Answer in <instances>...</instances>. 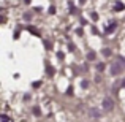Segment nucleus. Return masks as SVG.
Instances as JSON below:
<instances>
[{"instance_id": "obj_1", "label": "nucleus", "mask_w": 125, "mask_h": 122, "mask_svg": "<svg viewBox=\"0 0 125 122\" xmlns=\"http://www.w3.org/2000/svg\"><path fill=\"white\" fill-rule=\"evenodd\" d=\"M87 114H89V117H90V119H94V121H97V119H100V117H101L100 110H97V108H90Z\"/></svg>"}, {"instance_id": "obj_2", "label": "nucleus", "mask_w": 125, "mask_h": 122, "mask_svg": "<svg viewBox=\"0 0 125 122\" xmlns=\"http://www.w3.org/2000/svg\"><path fill=\"white\" fill-rule=\"evenodd\" d=\"M122 70H124V67L117 60H116V64H113V67H111V73H113V75H120Z\"/></svg>"}, {"instance_id": "obj_3", "label": "nucleus", "mask_w": 125, "mask_h": 122, "mask_svg": "<svg viewBox=\"0 0 125 122\" xmlns=\"http://www.w3.org/2000/svg\"><path fill=\"white\" fill-rule=\"evenodd\" d=\"M114 108V101L111 100V98H104L103 100V110L104 111H111Z\"/></svg>"}, {"instance_id": "obj_4", "label": "nucleus", "mask_w": 125, "mask_h": 122, "mask_svg": "<svg viewBox=\"0 0 125 122\" xmlns=\"http://www.w3.org/2000/svg\"><path fill=\"white\" fill-rule=\"evenodd\" d=\"M113 30H116V22H109L106 27V33H111Z\"/></svg>"}, {"instance_id": "obj_5", "label": "nucleus", "mask_w": 125, "mask_h": 122, "mask_svg": "<svg viewBox=\"0 0 125 122\" xmlns=\"http://www.w3.org/2000/svg\"><path fill=\"white\" fill-rule=\"evenodd\" d=\"M114 10H116V11H122V10H124L122 2H116V5H114Z\"/></svg>"}, {"instance_id": "obj_6", "label": "nucleus", "mask_w": 125, "mask_h": 122, "mask_svg": "<svg viewBox=\"0 0 125 122\" xmlns=\"http://www.w3.org/2000/svg\"><path fill=\"white\" fill-rule=\"evenodd\" d=\"M111 54H113V51H111L109 48H104L103 49V55H104V57H111Z\"/></svg>"}, {"instance_id": "obj_7", "label": "nucleus", "mask_w": 125, "mask_h": 122, "mask_svg": "<svg viewBox=\"0 0 125 122\" xmlns=\"http://www.w3.org/2000/svg\"><path fill=\"white\" fill-rule=\"evenodd\" d=\"M124 86H125V79H120L119 82H117V84H116V87H114V89H116V90H117V89H119V87H124Z\"/></svg>"}, {"instance_id": "obj_8", "label": "nucleus", "mask_w": 125, "mask_h": 122, "mask_svg": "<svg viewBox=\"0 0 125 122\" xmlns=\"http://www.w3.org/2000/svg\"><path fill=\"white\" fill-rule=\"evenodd\" d=\"M0 119H2V122H11V119H10L6 114H2V117H0Z\"/></svg>"}, {"instance_id": "obj_9", "label": "nucleus", "mask_w": 125, "mask_h": 122, "mask_svg": "<svg viewBox=\"0 0 125 122\" xmlns=\"http://www.w3.org/2000/svg\"><path fill=\"white\" fill-rule=\"evenodd\" d=\"M87 59H89V60H94V59H95V52H89V54H87Z\"/></svg>"}, {"instance_id": "obj_10", "label": "nucleus", "mask_w": 125, "mask_h": 122, "mask_svg": "<svg viewBox=\"0 0 125 122\" xmlns=\"http://www.w3.org/2000/svg\"><path fill=\"white\" fill-rule=\"evenodd\" d=\"M97 70H98V71H103V70H104V64H98V65H97Z\"/></svg>"}, {"instance_id": "obj_11", "label": "nucleus", "mask_w": 125, "mask_h": 122, "mask_svg": "<svg viewBox=\"0 0 125 122\" xmlns=\"http://www.w3.org/2000/svg\"><path fill=\"white\" fill-rule=\"evenodd\" d=\"M92 19H94V21H97V19H98V16H97V13H92Z\"/></svg>"}]
</instances>
